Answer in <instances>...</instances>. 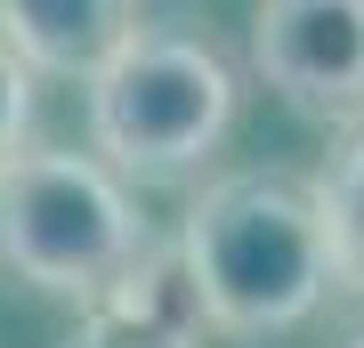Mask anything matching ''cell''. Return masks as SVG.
Wrapping results in <instances>:
<instances>
[{"label": "cell", "instance_id": "obj_8", "mask_svg": "<svg viewBox=\"0 0 364 348\" xmlns=\"http://www.w3.org/2000/svg\"><path fill=\"white\" fill-rule=\"evenodd\" d=\"M25 138H33V65L0 41V154H16Z\"/></svg>", "mask_w": 364, "mask_h": 348}, {"label": "cell", "instance_id": "obj_6", "mask_svg": "<svg viewBox=\"0 0 364 348\" xmlns=\"http://www.w3.org/2000/svg\"><path fill=\"white\" fill-rule=\"evenodd\" d=\"M138 0H0V41L57 81H90L130 41Z\"/></svg>", "mask_w": 364, "mask_h": 348}, {"label": "cell", "instance_id": "obj_2", "mask_svg": "<svg viewBox=\"0 0 364 348\" xmlns=\"http://www.w3.org/2000/svg\"><path fill=\"white\" fill-rule=\"evenodd\" d=\"M235 130V65L186 25H130L90 73V154L114 179L178 186Z\"/></svg>", "mask_w": 364, "mask_h": 348}, {"label": "cell", "instance_id": "obj_1", "mask_svg": "<svg viewBox=\"0 0 364 348\" xmlns=\"http://www.w3.org/2000/svg\"><path fill=\"white\" fill-rule=\"evenodd\" d=\"M170 259L186 275L203 332L227 340H275L340 292L316 194L284 170H219L186 203Z\"/></svg>", "mask_w": 364, "mask_h": 348}, {"label": "cell", "instance_id": "obj_5", "mask_svg": "<svg viewBox=\"0 0 364 348\" xmlns=\"http://www.w3.org/2000/svg\"><path fill=\"white\" fill-rule=\"evenodd\" d=\"M57 348H203V316H195V300H186L178 259L162 243H146V259L105 300H90L81 324Z\"/></svg>", "mask_w": 364, "mask_h": 348}, {"label": "cell", "instance_id": "obj_7", "mask_svg": "<svg viewBox=\"0 0 364 348\" xmlns=\"http://www.w3.org/2000/svg\"><path fill=\"white\" fill-rule=\"evenodd\" d=\"M308 194H316V219H324L340 292H364V122L324 154V170L308 179Z\"/></svg>", "mask_w": 364, "mask_h": 348}, {"label": "cell", "instance_id": "obj_3", "mask_svg": "<svg viewBox=\"0 0 364 348\" xmlns=\"http://www.w3.org/2000/svg\"><path fill=\"white\" fill-rule=\"evenodd\" d=\"M146 219L130 179L73 146H16L0 154V275L49 300H105L146 259Z\"/></svg>", "mask_w": 364, "mask_h": 348}, {"label": "cell", "instance_id": "obj_9", "mask_svg": "<svg viewBox=\"0 0 364 348\" xmlns=\"http://www.w3.org/2000/svg\"><path fill=\"white\" fill-rule=\"evenodd\" d=\"M348 348H364V324H356V332H348Z\"/></svg>", "mask_w": 364, "mask_h": 348}, {"label": "cell", "instance_id": "obj_4", "mask_svg": "<svg viewBox=\"0 0 364 348\" xmlns=\"http://www.w3.org/2000/svg\"><path fill=\"white\" fill-rule=\"evenodd\" d=\"M251 65L299 122H364V0H259Z\"/></svg>", "mask_w": 364, "mask_h": 348}]
</instances>
